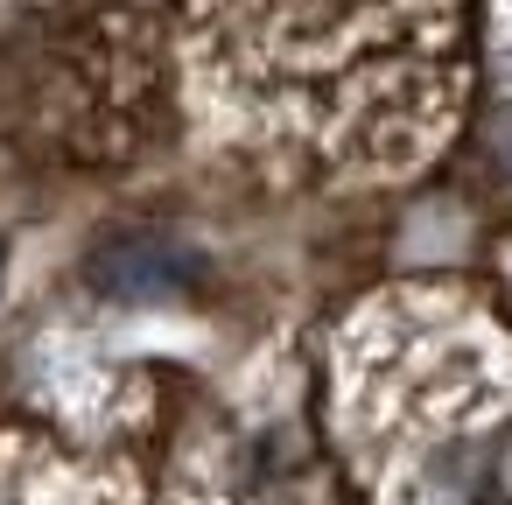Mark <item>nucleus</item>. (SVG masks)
Listing matches in <instances>:
<instances>
[{
	"mask_svg": "<svg viewBox=\"0 0 512 505\" xmlns=\"http://www.w3.org/2000/svg\"><path fill=\"white\" fill-rule=\"evenodd\" d=\"M435 505H512V414L463 421L421 449Z\"/></svg>",
	"mask_w": 512,
	"mask_h": 505,
	"instance_id": "nucleus-1",
	"label": "nucleus"
},
{
	"mask_svg": "<svg viewBox=\"0 0 512 505\" xmlns=\"http://www.w3.org/2000/svg\"><path fill=\"white\" fill-rule=\"evenodd\" d=\"M190 281H197V253L176 239H155V232H127L92 253V288L113 302H169Z\"/></svg>",
	"mask_w": 512,
	"mask_h": 505,
	"instance_id": "nucleus-2",
	"label": "nucleus"
}]
</instances>
